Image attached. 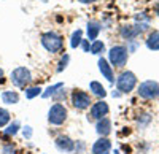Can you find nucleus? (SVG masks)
Wrapping results in <instances>:
<instances>
[{"label": "nucleus", "mask_w": 159, "mask_h": 154, "mask_svg": "<svg viewBox=\"0 0 159 154\" xmlns=\"http://www.w3.org/2000/svg\"><path fill=\"white\" fill-rule=\"evenodd\" d=\"M40 43H42V46L51 54L61 53L64 49V38L57 32H52V30L43 32L42 37H40Z\"/></svg>", "instance_id": "obj_1"}, {"label": "nucleus", "mask_w": 159, "mask_h": 154, "mask_svg": "<svg viewBox=\"0 0 159 154\" xmlns=\"http://www.w3.org/2000/svg\"><path fill=\"white\" fill-rule=\"evenodd\" d=\"M137 86V76L134 72L126 70L116 78V89L119 94H130Z\"/></svg>", "instance_id": "obj_2"}, {"label": "nucleus", "mask_w": 159, "mask_h": 154, "mask_svg": "<svg viewBox=\"0 0 159 154\" xmlns=\"http://www.w3.org/2000/svg\"><path fill=\"white\" fill-rule=\"evenodd\" d=\"M127 59H129V49L127 46L124 45H116V46H111L110 51H108V62L110 65L113 67H124L127 64Z\"/></svg>", "instance_id": "obj_3"}, {"label": "nucleus", "mask_w": 159, "mask_h": 154, "mask_svg": "<svg viewBox=\"0 0 159 154\" xmlns=\"http://www.w3.org/2000/svg\"><path fill=\"white\" fill-rule=\"evenodd\" d=\"M137 94L139 97L145 99V100H154L159 97V83L153 81V80H147L139 84L137 87Z\"/></svg>", "instance_id": "obj_4"}, {"label": "nucleus", "mask_w": 159, "mask_h": 154, "mask_svg": "<svg viewBox=\"0 0 159 154\" xmlns=\"http://www.w3.org/2000/svg\"><path fill=\"white\" fill-rule=\"evenodd\" d=\"M67 116H69V111L62 103H54L48 110V122L51 125H62L67 121Z\"/></svg>", "instance_id": "obj_5"}, {"label": "nucleus", "mask_w": 159, "mask_h": 154, "mask_svg": "<svg viewBox=\"0 0 159 154\" xmlns=\"http://www.w3.org/2000/svg\"><path fill=\"white\" fill-rule=\"evenodd\" d=\"M10 78H11V83L16 87H25L32 81V73L27 67H16L11 72Z\"/></svg>", "instance_id": "obj_6"}, {"label": "nucleus", "mask_w": 159, "mask_h": 154, "mask_svg": "<svg viewBox=\"0 0 159 154\" xmlns=\"http://www.w3.org/2000/svg\"><path fill=\"white\" fill-rule=\"evenodd\" d=\"M70 100H72V105L76 108V110H86L92 105L91 102V95L81 89H73V92L70 95Z\"/></svg>", "instance_id": "obj_7"}, {"label": "nucleus", "mask_w": 159, "mask_h": 154, "mask_svg": "<svg viewBox=\"0 0 159 154\" xmlns=\"http://www.w3.org/2000/svg\"><path fill=\"white\" fill-rule=\"evenodd\" d=\"M110 111V107L105 100H99L96 103L91 105L89 114H88V121H99L102 118H105Z\"/></svg>", "instance_id": "obj_8"}, {"label": "nucleus", "mask_w": 159, "mask_h": 154, "mask_svg": "<svg viewBox=\"0 0 159 154\" xmlns=\"http://www.w3.org/2000/svg\"><path fill=\"white\" fill-rule=\"evenodd\" d=\"M143 30L140 29L139 24H124L121 29H119V35H121L124 40L127 42H135V38L142 33Z\"/></svg>", "instance_id": "obj_9"}, {"label": "nucleus", "mask_w": 159, "mask_h": 154, "mask_svg": "<svg viewBox=\"0 0 159 154\" xmlns=\"http://www.w3.org/2000/svg\"><path fill=\"white\" fill-rule=\"evenodd\" d=\"M54 145L62 152H72V151H75V142L70 137H67V135H59L54 140Z\"/></svg>", "instance_id": "obj_10"}, {"label": "nucleus", "mask_w": 159, "mask_h": 154, "mask_svg": "<svg viewBox=\"0 0 159 154\" xmlns=\"http://www.w3.org/2000/svg\"><path fill=\"white\" fill-rule=\"evenodd\" d=\"M110 149H111V142L107 137H100L97 142H94V145L91 148V152L92 154H108Z\"/></svg>", "instance_id": "obj_11"}, {"label": "nucleus", "mask_w": 159, "mask_h": 154, "mask_svg": "<svg viewBox=\"0 0 159 154\" xmlns=\"http://www.w3.org/2000/svg\"><path fill=\"white\" fill-rule=\"evenodd\" d=\"M97 65H99V70H100L103 78H107V81H110V83H115V73H113V67L110 65V62L107 59L100 57Z\"/></svg>", "instance_id": "obj_12"}, {"label": "nucleus", "mask_w": 159, "mask_h": 154, "mask_svg": "<svg viewBox=\"0 0 159 154\" xmlns=\"http://www.w3.org/2000/svg\"><path fill=\"white\" fill-rule=\"evenodd\" d=\"M96 132L99 134V137H107L111 134V121L105 116L102 119H99L96 122Z\"/></svg>", "instance_id": "obj_13"}, {"label": "nucleus", "mask_w": 159, "mask_h": 154, "mask_svg": "<svg viewBox=\"0 0 159 154\" xmlns=\"http://www.w3.org/2000/svg\"><path fill=\"white\" fill-rule=\"evenodd\" d=\"M102 30V24L99 21H89L88 25H86V33H88V38L92 42H96V38L99 37Z\"/></svg>", "instance_id": "obj_14"}, {"label": "nucleus", "mask_w": 159, "mask_h": 154, "mask_svg": "<svg viewBox=\"0 0 159 154\" xmlns=\"http://www.w3.org/2000/svg\"><path fill=\"white\" fill-rule=\"evenodd\" d=\"M145 45L150 51H159V30L150 32L147 40H145Z\"/></svg>", "instance_id": "obj_15"}, {"label": "nucleus", "mask_w": 159, "mask_h": 154, "mask_svg": "<svg viewBox=\"0 0 159 154\" xmlns=\"http://www.w3.org/2000/svg\"><path fill=\"white\" fill-rule=\"evenodd\" d=\"M2 102L5 105H16L19 102V94L16 91H5L2 92Z\"/></svg>", "instance_id": "obj_16"}, {"label": "nucleus", "mask_w": 159, "mask_h": 154, "mask_svg": "<svg viewBox=\"0 0 159 154\" xmlns=\"http://www.w3.org/2000/svg\"><path fill=\"white\" fill-rule=\"evenodd\" d=\"M89 91L94 94V95L102 97V99L107 95V91H105V87H103L99 81H91V83H89Z\"/></svg>", "instance_id": "obj_17"}, {"label": "nucleus", "mask_w": 159, "mask_h": 154, "mask_svg": "<svg viewBox=\"0 0 159 154\" xmlns=\"http://www.w3.org/2000/svg\"><path fill=\"white\" fill-rule=\"evenodd\" d=\"M81 42H83V30H75L73 33H72V38H70V46L73 48V49H76L80 45H81Z\"/></svg>", "instance_id": "obj_18"}, {"label": "nucleus", "mask_w": 159, "mask_h": 154, "mask_svg": "<svg viewBox=\"0 0 159 154\" xmlns=\"http://www.w3.org/2000/svg\"><path fill=\"white\" fill-rule=\"evenodd\" d=\"M62 83H56V84H52V86H48L46 87V91L45 92H42V97L43 99H48V97H51V95H54L56 92H57V89H62Z\"/></svg>", "instance_id": "obj_19"}, {"label": "nucleus", "mask_w": 159, "mask_h": 154, "mask_svg": "<svg viewBox=\"0 0 159 154\" xmlns=\"http://www.w3.org/2000/svg\"><path fill=\"white\" fill-rule=\"evenodd\" d=\"M105 51V43L102 42V40H96V42H92V45H91V53L92 54H102Z\"/></svg>", "instance_id": "obj_20"}, {"label": "nucleus", "mask_w": 159, "mask_h": 154, "mask_svg": "<svg viewBox=\"0 0 159 154\" xmlns=\"http://www.w3.org/2000/svg\"><path fill=\"white\" fill-rule=\"evenodd\" d=\"M10 119H11L10 111H8L7 108H2V107H0V127H5V125L10 122Z\"/></svg>", "instance_id": "obj_21"}, {"label": "nucleus", "mask_w": 159, "mask_h": 154, "mask_svg": "<svg viewBox=\"0 0 159 154\" xmlns=\"http://www.w3.org/2000/svg\"><path fill=\"white\" fill-rule=\"evenodd\" d=\"M19 127H21L19 121H13V122L7 127V129H5V134H7V135H16L18 130H19Z\"/></svg>", "instance_id": "obj_22"}, {"label": "nucleus", "mask_w": 159, "mask_h": 154, "mask_svg": "<svg viewBox=\"0 0 159 154\" xmlns=\"http://www.w3.org/2000/svg\"><path fill=\"white\" fill-rule=\"evenodd\" d=\"M37 95H42V87L35 86V87H29V89H25V97H27L29 100H30V99H34V97H37Z\"/></svg>", "instance_id": "obj_23"}, {"label": "nucleus", "mask_w": 159, "mask_h": 154, "mask_svg": "<svg viewBox=\"0 0 159 154\" xmlns=\"http://www.w3.org/2000/svg\"><path fill=\"white\" fill-rule=\"evenodd\" d=\"M150 121H151V116H150L148 113H142V114H139V118H137V122L140 124V127L148 125Z\"/></svg>", "instance_id": "obj_24"}, {"label": "nucleus", "mask_w": 159, "mask_h": 154, "mask_svg": "<svg viewBox=\"0 0 159 154\" xmlns=\"http://www.w3.org/2000/svg\"><path fill=\"white\" fill-rule=\"evenodd\" d=\"M69 60H70V56H69V54H64V57L59 60V65H57V72H59V73H61L62 70L67 68V64H69Z\"/></svg>", "instance_id": "obj_25"}, {"label": "nucleus", "mask_w": 159, "mask_h": 154, "mask_svg": "<svg viewBox=\"0 0 159 154\" xmlns=\"http://www.w3.org/2000/svg\"><path fill=\"white\" fill-rule=\"evenodd\" d=\"M0 154H16V148L13 145H5L2 148V152H0Z\"/></svg>", "instance_id": "obj_26"}, {"label": "nucleus", "mask_w": 159, "mask_h": 154, "mask_svg": "<svg viewBox=\"0 0 159 154\" xmlns=\"http://www.w3.org/2000/svg\"><path fill=\"white\" fill-rule=\"evenodd\" d=\"M22 134H24L25 138L29 140V138L32 137V127H30V125H25V127H24V130H22Z\"/></svg>", "instance_id": "obj_27"}, {"label": "nucleus", "mask_w": 159, "mask_h": 154, "mask_svg": "<svg viewBox=\"0 0 159 154\" xmlns=\"http://www.w3.org/2000/svg\"><path fill=\"white\" fill-rule=\"evenodd\" d=\"M81 45H83V49L86 51V53H89V51H91V45L88 43V40H83V42H81Z\"/></svg>", "instance_id": "obj_28"}, {"label": "nucleus", "mask_w": 159, "mask_h": 154, "mask_svg": "<svg viewBox=\"0 0 159 154\" xmlns=\"http://www.w3.org/2000/svg\"><path fill=\"white\" fill-rule=\"evenodd\" d=\"M80 3H83V5H89V3H94V2H97V0H78Z\"/></svg>", "instance_id": "obj_29"}, {"label": "nucleus", "mask_w": 159, "mask_h": 154, "mask_svg": "<svg viewBox=\"0 0 159 154\" xmlns=\"http://www.w3.org/2000/svg\"><path fill=\"white\" fill-rule=\"evenodd\" d=\"M3 76H5V73H3V70H2V68H0V83L3 81Z\"/></svg>", "instance_id": "obj_30"}, {"label": "nucleus", "mask_w": 159, "mask_h": 154, "mask_svg": "<svg viewBox=\"0 0 159 154\" xmlns=\"http://www.w3.org/2000/svg\"><path fill=\"white\" fill-rule=\"evenodd\" d=\"M156 11L159 13V2H157V7H156Z\"/></svg>", "instance_id": "obj_31"}, {"label": "nucleus", "mask_w": 159, "mask_h": 154, "mask_svg": "<svg viewBox=\"0 0 159 154\" xmlns=\"http://www.w3.org/2000/svg\"><path fill=\"white\" fill-rule=\"evenodd\" d=\"M40 2H48V0H40Z\"/></svg>", "instance_id": "obj_32"}, {"label": "nucleus", "mask_w": 159, "mask_h": 154, "mask_svg": "<svg viewBox=\"0 0 159 154\" xmlns=\"http://www.w3.org/2000/svg\"><path fill=\"white\" fill-rule=\"evenodd\" d=\"M115 154H118V152H115Z\"/></svg>", "instance_id": "obj_33"}]
</instances>
